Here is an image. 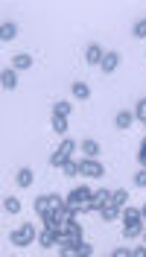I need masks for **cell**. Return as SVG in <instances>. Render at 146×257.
Returning a JSON list of instances; mask_svg holds the SVG:
<instances>
[{"label":"cell","instance_id":"obj_1","mask_svg":"<svg viewBox=\"0 0 146 257\" xmlns=\"http://www.w3.org/2000/svg\"><path fill=\"white\" fill-rule=\"evenodd\" d=\"M123 219H126V228H123V237H126V240L137 237V234L143 231V222H140V219H143V213H140L137 208H126V210H123Z\"/></svg>","mask_w":146,"mask_h":257},{"label":"cell","instance_id":"obj_2","mask_svg":"<svg viewBox=\"0 0 146 257\" xmlns=\"http://www.w3.org/2000/svg\"><path fill=\"white\" fill-rule=\"evenodd\" d=\"M33 240H35V228H33L30 222H27V225H21V228H15V231L9 234V242H12V245H18V248L30 245Z\"/></svg>","mask_w":146,"mask_h":257},{"label":"cell","instance_id":"obj_3","mask_svg":"<svg viewBox=\"0 0 146 257\" xmlns=\"http://www.w3.org/2000/svg\"><path fill=\"white\" fill-rule=\"evenodd\" d=\"M62 205H65V202H62L59 196H38V199H35V213L44 219V216H50L53 210L62 208Z\"/></svg>","mask_w":146,"mask_h":257},{"label":"cell","instance_id":"obj_4","mask_svg":"<svg viewBox=\"0 0 146 257\" xmlns=\"http://www.w3.org/2000/svg\"><path fill=\"white\" fill-rule=\"evenodd\" d=\"M73 149H76V144H73V141H62V146H59V149H56V152H53V158H50V164H53V167H65L67 161H70V155H73Z\"/></svg>","mask_w":146,"mask_h":257},{"label":"cell","instance_id":"obj_5","mask_svg":"<svg viewBox=\"0 0 146 257\" xmlns=\"http://www.w3.org/2000/svg\"><path fill=\"white\" fill-rule=\"evenodd\" d=\"M79 176H85V178H102V176H105V167H102L97 158L79 161Z\"/></svg>","mask_w":146,"mask_h":257},{"label":"cell","instance_id":"obj_6","mask_svg":"<svg viewBox=\"0 0 146 257\" xmlns=\"http://www.w3.org/2000/svg\"><path fill=\"white\" fill-rule=\"evenodd\" d=\"M0 85H3V91H15L18 88V70L15 67H3V73H0Z\"/></svg>","mask_w":146,"mask_h":257},{"label":"cell","instance_id":"obj_7","mask_svg":"<svg viewBox=\"0 0 146 257\" xmlns=\"http://www.w3.org/2000/svg\"><path fill=\"white\" fill-rule=\"evenodd\" d=\"M102 56H105V50L99 47V44H88V50H85V62L91 64V67L102 64Z\"/></svg>","mask_w":146,"mask_h":257},{"label":"cell","instance_id":"obj_8","mask_svg":"<svg viewBox=\"0 0 146 257\" xmlns=\"http://www.w3.org/2000/svg\"><path fill=\"white\" fill-rule=\"evenodd\" d=\"M117 64H120V53H114V50H108L105 56H102V73H114L117 70Z\"/></svg>","mask_w":146,"mask_h":257},{"label":"cell","instance_id":"obj_9","mask_svg":"<svg viewBox=\"0 0 146 257\" xmlns=\"http://www.w3.org/2000/svg\"><path fill=\"white\" fill-rule=\"evenodd\" d=\"M38 242H41L44 248H53V245H59V231H53V228H44V231L38 234Z\"/></svg>","mask_w":146,"mask_h":257},{"label":"cell","instance_id":"obj_10","mask_svg":"<svg viewBox=\"0 0 146 257\" xmlns=\"http://www.w3.org/2000/svg\"><path fill=\"white\" fill-rule=\"evenodd\" d=\"M18 38V24H12V21H6L3 27H0V41L6 44V41H15Z\"/></svg>","mask_w":146,"mask_h":257},{"label":"cell","instance_id":"obj_11","mask_svg":"<svg viewBox=\"0 0 146 257\" xmlns=\"http://www.w3.org/2000/svg\"><path fill=\"white\" fill-rule=\"evenodd\" d=\"M15 181H18V187H30V184L35 181L33 170H30V167H21V170L15 173Z\"/></svg>","mask_w":146,"mask_h":257},{"label":"cell","instance_id":"obj_12","mask_svg":"<svg viewBox=\"0 0 146 257\" xmlns=\"http://www.w3.org/2000/svg\"><path fill=\"white\" fill-rule=\"evenodd\" d=\"M12 67H15V70H30V67H33V56H30V53L12 56Z\"/></svg>","mask_w":146,"mask_h":257},{"label":"cell","instance_id":"obj_13","mask_svg":"<svg viewBox=\"0 0 146 257\" xmlns=\"http://www.w3.org/2000/svg\"><path fill=\"white\" fill-rule=\"evenodd\" d=\"M99 213H102V219H117V216L123 213V208H120V205H114V202H108V205H102V208H99Z\"/></svg>","mask_w":146,"mask_h":257},{"label":"cell","instance_id":"obj_14","mask_svg":"<svg viewBox=\"0 0 146 257\" xmlns=\"http://www.w3.org/2000/svg\"><path fill=\"white\" fill-rule=\"evenodd\" d=\"M131 120H134V114L131 111H120L117 117H114V123H117V128H129Z\"/></svg>","mask_w":146,"mask_h":257},{"label":"cell","instance_id":"obj_15","mask_svg":"<svg viewBox=\"0 0 146 257\" xmlns=\"http://www.w3.org/2000/svg\"><path fill=\"white\" fill-rule=\"evenodd\" d=\"M82 152H85L88 158H97L99 155V144L97 141H82Z\"/></svg>","mask_w":146,"mask_h":257},{"label":"cell","instance_id":"obj_16","mask_svg":"<svg viewBox=\"0 0 146 257\" xmlns=\"http://www.w3.org/2000/svg\"><path fill=\"white\" fill-rule=\"evenodd\" d=\"M70 108H73L70 102H65V99H59V102L53 105V117H67V114H70Z\"/></svg>","mask_w":146,"mask_h":257},{"label":"cell","instance_id":"obj_17","mask_svg":"<svg viewBox=\"0 0 146 257\" xmlns=\"http://www.w3.org/2000/svg\"><path fill=\"white\" fill-rule=\"evenodd\" d=\"M3 210H6V213H21V202H18L15 196H6V199H3Z\"/></svg>","mask_w":146,"mask_h":257},{"label":"cell","instance_id":"obj_18","mask_svg":"<svg viewBox=\"0 0 146 257\" xmlns=\"http://www.w3.org/2000/svg\"><path fill=\"white\" fill-rule=\"evenodd\" d=\"M73 96H76V99H88V96H91V88H88L85 82H73Z\"/></svg>","mask_w":146,"mask_h":257},{"label":"cell","instance_id":"obj_19","mask_svg":"<svg viewBox=\"0 0 146 257\" xmlns=\"http://www.w3.org/2000/svg\"><path fill=\"white\" fill-rule=\"evenodd\" d=\"M108 202H111V193L108 190H94V205H97V208L108 205Z\"/></svg>","mask_w":146,"mask_h":257},{"label":"cell","instance_id":"obj_20","mask_svg":"<svg viewBox=\"0 0 146 257\" xmlns=\"http://www.w3.org/2000/svg\"><path fill=\"white\" fill-rule=\"evenodd\" d=\"M53 132H56V135H65L67 132V117H53Z\"/></svg>","mask_w":146,"mask_h":257},{"label":"cell","instance_id":"obj_21","mask_svg":"<svg viewBox=\"0 0 146 257\" xmlns=\"http://www.w3.org/2000/svg\"><path fill=\"white\" fill-rule=\"evenodd\" d=\"M126 199H129V193H126V190H114L111 193V202H114V205H120V208L126 205Z\"/></svg>","mask_w":146,"mask_h":257},{"label":"cell","instance_id":"obj_22","mask_svg":"<svg viewBox=\"0 0 146 257\" xmlns=\"http://www.w3.org/2000/svg\"><path fill=\"white\" fill-rule=\"evenodd\" d=\"M88 254H94V248L88 242H76V257H88Z\"/></svg>","mask_w":146,"mask_h":257},{"label":"cell","instance_id":"obj_23","mask_svg":"<svg viewBox=\"0 0 146 257\" xmlns=\"http://www.w3.org/2000/svg\"><path fill=\"white\" fill-rule=\"evenodd\" d=\"M65 173H67V176H79V161H67Z\"/></svg>","mask_w":146,"mask_h":257},{"label":"cell","instance_id":"obj_24","mask_svg":"<svg viewBox=\"0 0 146 257\" xmlns=\"http://www.w3.org/2000/svg\"><path fill=\"white\" fill-rule=\"evenodd\" d=\"M131 32H134L137 38H146V18H143V21H137V24H134V30H131Z\"/></svg>","mask_w":146,"mask_h":257},{"label":"cell","instance_id":"obj_25","mask_svg":"<svg viewBox=\"0 0 146 257\" xmlns=\"http://www.w3.org/2000/svg\"><path fill=\"white\" fill-rule=\"evenodd\" d=\"M134 117H137V120H146V99H140V102H137V108H134Z\"/></svg>","mask_w":146,"mask_h":257},{"label":"cell","instance_id":"obj_26","mask_svg":"<svg viewBox=\"0 0 146 257\" xmlns=\"http://www.w3.org/2000/svg\"><path fill=\"white\" fill-rule=\"evenodd\" d=\"M134 181H137L140 187H146V167H143V170H140V173H137V176H134Z\"/></svg>","mask_w":146,"mask_h":257},{"label":"cell","instance_id":"obj_27","mask_svg":"<svg viewBox=\"0 0 146 257\" xmlns=\"http://www.w3.org/2000/svg\"><path fill=\"white\" fill-rule=\"evenodd\" d=\"M137 161L146 167V141H143V146H140V152H137Z\"/></svg>","mask_w":146,"mask_h":257},{"label":"cell","instance_id":"obj_28","mask_svg":"<svg viewBox=\"0 0 146 257\" xmlns=\"http://www.w3.org/2000/svg\"><path fill=\"white\" fill-rule=\"evenodd\" d=\"M126 254H131L129 248H114V257H126Z\"/></svg>","mask_w":146,"mask_h":257},{"label":"cell","instance_id":"obj_29","mask_svg":"<svg viewBox=\"0 0 146 257\" xmlns=\"http://www.w3.org/2000/svg\"><path fill=\"white\" fill-rule=\"evenodd\" d=\"M140 213H143V219H146V208H143V210H140Z\"/></svg>","mask_w":146,"mask_h":257},{"label":"cell","instance_id":"obj_30","mask_svg":"<svg viewBox=\"0 0 146 257\" xmlns=\"http://www.w3.org/2000/svg\"><path fill=\"white\" fill-rule=\"evenodd\" d=\"M143 126H146V120H143Z\"/></svg>","mask_w":146,"mask_h":257}]
</instances>
